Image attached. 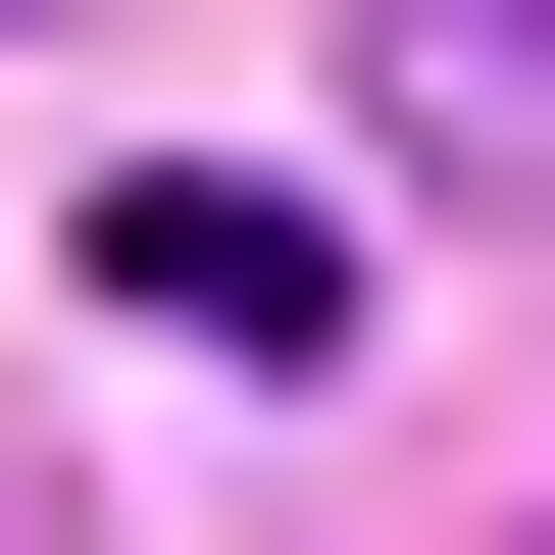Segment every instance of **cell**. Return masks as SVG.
I'll list each match as a JSON object with an SVG mask.
<instances>
[{
	"label": "cell",
	"instance_id": "obj_2",
	"mask_svg": "<svg viewBox=\"0 0 555 555\" xmlns=\"http://www.w3.org/2000/svg\"><path fill=\"white\" fill-rule=\"evenodd\" d=\"M404 152H454V203H555V0H404Z\"/></svg>",
	"mask_w": 555,
	"mask_h": 555
},
{
	"label": "cell",
	"instance_id": "obj_1",
	"mask_svg": "<svg viewBox=\"0 0 555 555\" xmlns=\"http://www.w3.org/2000/svg\"><path fill=\"white\" fill-rule=\"evenodd\" d=\"M102 304H152V353H304V304H353V203H253V152H152V203H102Z\"/></svg>",
	"mask_w": 555,
	"mask_h": 555
}]
</instances>
